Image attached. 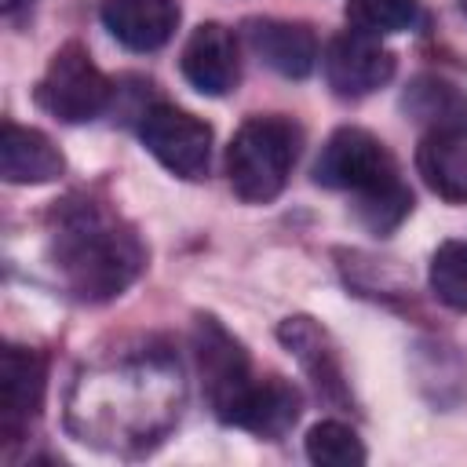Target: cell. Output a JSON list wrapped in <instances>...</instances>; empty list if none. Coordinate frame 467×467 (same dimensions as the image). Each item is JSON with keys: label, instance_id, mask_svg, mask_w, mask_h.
I'll list each match as a JSON object with an SVG mask.
<instances>
[{"label": "cell", "instance_id": "cell-1", "mask_svg": "<svg viewBox=\"0 0 467 467\" xmlns=\"http://www.w3.org/2000/svg\"><path fill=\"white\" fill-rule=\"evenodd\" d=\"M51 259L62 285L80 303H106L142 274L146 248L135 237V230H128L99 208L80 204L66 212L51 241Z\"/></svg>", "mask_w": 467, "mask_h": 467}, {"label": "cell", "instance_id": "cell-2", "mask_svg": "<svg viewBox=\"0 0 467 467\" xmlns=\"http://www.w3.org/2000/svg\"><path fill=\"white\" fill-rule=\"evenodd\" d=\"M299 157V128L281 113L248 117L226 146V179L244 204L274 201Z\"/></svg>", "mask_w": 467, "mask_h": 467}, {"label": "cell", "instance_id": "cell-3", "mask_svg": "<svg viewBox=\"0 0 467 467\" xmlns=\"http://www.w3.org/2000/svg\"><path fill=\"white\" fill-rule=\"evenodd\" d=\"M193 358H197V372H201V387L204 398L215 412L219 423H234L241 401L252 390V361L248 350L241 347V339H234L226 332V325L212 314H197L193 317Z\"/></svg>", "mask_w": 467, "mask_h": 467}, {"label": "cell", "instance_id": "cell-4", "mask_svg": "<svg viewBox=\"0 0 467 467\" xmlns=\"http://www.w3.org/2000/svg\"><path fill=\"white\" fill-rule=\"evenodd\" d=\"M109 77L91 62L80 44H62L36 84V106L62 124L95 120L109 106Z\"/></svg>", "mask_w": 467, "mask_h": 467}, {"label": "cell", "instance_id": "cell-5", "mask_svg": "<svg viewBox=\"0 0 467 467\" xmlns=\"http://www.w3.org/2000/svg\"><path fill=\"white\" fill-rule=\"evenodd\" d=\"M314 182L325 190H347L354 197H365L401 179L390 150L372 131L347 124V128H336L321 146L314 161Z\"/></svg>", "mask_w": 467, "mask_h": 467}, {"label": "cell", "instance_id": "cell-6", "mask_svg": "<svg viewBox=\"0 0 467 467\" xmlns=\"http://www.w3.org/2000/svg\"><path fill=\"white\" fill-rule=\"evenodd\" d=\"M139 139L146 146V153L168 168L171 175L186 179V182H197L208 175V164H212V128L179 109V106H150L139 120Z\"/></svg>", "mask_w": 467, "mask_h": 467}, {"label": "cell", "instance_id": "cell-7", "mask_svg": "<svg viewBox=\"0 0 467 467\" xmlns=\"http://www.w3.org/2000/svg\"><path fill=\"white\" fill-rule=\"evenodd\" d=\"M321 69L336 99H365L394 77V55L379 44V36L343 29L325 44Z\"/></svg>", "mask_w": 467, "mask_h": 467}, {"label": "cell", "instance_id": "cell-8", "mask_svg": "<svg viewBox=\"0 0 467 467\" xmlns=\"http://www.w3.org/2000/svg\"><path fill=\"white\" fill-rule=\"evenodd\" d=\"M179 66H182V77L193 91H201L208 99L230 95L241 80V55H237L234 33L219 22H201L190 33Z\"/></svg>", "mask_w": 467, "mask_h": 467}, {"label": "cell", "instance_id": "cell-9", "mask_svg": "<svg viewBox=\"0 0 467 467\" xmlns=\"http://www.w3.org/2000/svg\"><path fill=\"white\" fill-rule=\"evenodd\" d=\"M244 40L263 66H270L288 80H303L317 66V36L303 22L252 18L244 22Z\"/></svg>", "mask_w": 467, "mask_h": 467}, {"label": "cell", "instance_id": "cell-10", "mask_svg": "<svg viewBox=\"0 0 467 467\" xmlns=\"http://www.w3.org/2000/svg\"><path fill=\"white\" fill-rule=\"evenodd\" d=\"M102 26L117 44L128 51H157L164 47L179 29V4L175 0H106L102 4Z\"/></svg>", "mask_w": 467, "mask_h": 467}, {"label": "cell", "instance_id": "cell-11", "mask_svg": "<svg viewBox=\"0 0 467 467\" xmlns=\"http://www.w3.org/2000/svg\"><path fill=\"white\" fill-rule=\"evenodd\" d=\"M66 171L62 150L36 128L7 120L0 131V175L11 186H44Z\"/></svg>", "mask_w": 467, "mask_h": 467}, {"label": "cell", "instance_id": "cell-12", "mask_svg": "<svg viewBox=\"0 0 467 467\" xmlns=\"http://www.w3.org/2000/svg\"><path fill=\"white\" fill-rule=\"evenodd\" d=\"M277 339L310 372V379H314V387H317L321 398L347 401V379H343V368H339V354H336L328 332L314 317H303V314L285 317L277 325Z\"/></svg>", "mask_w": 467, "mask_h": 467}, {"label": "cell", "instance_id": "cell-13", "mask_svg": "<svg viewBox=\"0 0 467 467\" xmlns=\"http://www.w3.org/2000/svg\"><path fill=\"white\" fill-rule=\"evenodd\" d=\"M44 387H47V365L36 350L29 347H7L0 361V398H4V431L15 434L26 427L40 405H44Z\"/></svg>", "mask_w": 467, "mask_h": 467}, {"label": "cell", "instance_id": "cell-14", "mask_svg": "<svg viewBox=\"0 0 467 467\" xmlns=\"http://www.w3.org/2000/svg\"><path fill=\"white\" fill-rule=\"evenodd\" d=\"M416 171L434 197L467 204V131H423Z\"/></svg>", "mask_w": 467, "mask_h": 467}, {"label": "cell", "instance_id": "cell-15", "mask_svg": "<svg viewBox=\"0 0 467 467\" xmlns=\"http://www.w3.org/2000/svg\"><path fill=\"white\" fill-rule=\"evenodd\" d=\"M401 113L423 131H467V91L445 77H412L401 91Z\"/></svg>", "mask_w": 467, "mask_h": 467}, {"label": "cell", "instance_id": "cell-16", "mask_svg": "<svg viewBox=\"0 0 467 467\" xmlns=\"http://www.w3.org/2000/svg\"><path fill=\"white\" fill-rule=\"evenodd\" d=\"M299 409H303L299 390L288 379L270 376L263 383H252V390L241 401V409H237L230 427H241V431H252V434L274 441V438H285L296 427Z\"/></svg>", "mask_w": 467, "mask_h": 467}, {"label": "cell", "instance_id": "cell-17", "mask_svg": "<svg viewBox=\"0 0 467 467\" xmlns=\"http://www.w3.org/2000/svg\"><path fill=\"white\" fill-rule=\"evenodd\" d=\"M343 15H347L350 29L379 36V40L416 29L420 18H423L420 0H347Z\"/></svg>", "mask_w": 467, "mask_h": 467}, {"label": "cell", "instance_id": "cell-18", "mask_svg": "<svg viewBox=\"0 0 467 467\" xmlns=\"http://www.w3.org/2000/svg\"><path fill=\"white\" fill-rule=\"evenodd\" d=\"M431 292L456 314H467V241H445L431 255Z\"/></svg>", "mask_w": 467, "mask_h": 467}, {"label": "cell", "instance_id": "cell-19", "mask_svg": "<svg viewBox=\"0 0 467 467\" xmlns=\"http://www.w3.org/2000/svg\"><path fill=\"white\" fill-rule=\"evenodd\" d=\"M306 460L317 467H358L368 460V452L347 423L321 420L306 431Z\"/></svg>", "mask_w": 467, "mask_h": 467}, {"label": "cell", "instance_id": "cell-20", "mask_svg": "<svg viewBox=\"0 0 467 467\" xmlns=\"http://www.w3.org/2000/svg\"><path fill=\"white\" fill-rule=\"evenodd\" d=\"M412 212V193L405 182L383 186L376 193L358 197V219L372 230V234H390L394 226H401V219Z\"/></svg>", "mask_w": 467, "mask_h": 467}, {"label": "cell", "instance_id": "cell-21", "mask_svg": "<svg viewBox=\"0 0 467 467\" xmlns=\"http://www.w3.org/2000/svg\"><path fill=\"white\" fill-rule=\"evenodd\" d=\"M22 4H29V0H4V11H15V7H22Z\"/></svg>", "mask_w": 467, "mask_h": 467}, {"label": "cell", "instance_id": "cell-22", "mask_svg": "<svg viewBox=\"0 0 467 467\" xmlns=\"http://www.w3.org/2000/svg\"><path fill=\"white\" fill-rule=\"evenodd\" d=\"M463 11H467V0H463Z\"/></svg>", "mask_w": 467, "mask_h": 467}]
</instances>
